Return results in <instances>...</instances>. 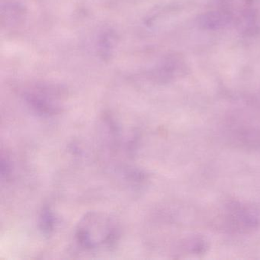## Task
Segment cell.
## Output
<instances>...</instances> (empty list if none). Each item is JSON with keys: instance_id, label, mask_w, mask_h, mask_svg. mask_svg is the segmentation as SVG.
Listing matches in <instances>:
<instances>
[{"instance_id": "obj_1", "label": "cell", "mask_w": 260, "mask_h": 260, "mask_svg": "<svg viewBox=\"0 0 260 260\" xmlns=\"http://www.w3.org/2000/svg\"><path fill=\"white\" fill-rule=\"evenodd\" d=\"M225 19L223 16L219 14V13H210L205 15L203 19H201V23L205 27H208L209 28L212 27L221 26L224 23Z\"/></svg>"}, {"instance_id": "obj_2", "label": "cell", "mask_w": 260, "mask_h": 260, "mask_svg": "<svg viewBox=\"0 0 260 260\" xmlns=\"http://www.w3.org/2000/svg\"><path fill=\"white\" fill-rule=\"evenodd\" d=\"M53 217H54L48 210L44 211L42 216V222H41V224L42 225V229H44V231L48 232L52 229L53 226H54V218Z\"/></svg>"}]
</instances>
